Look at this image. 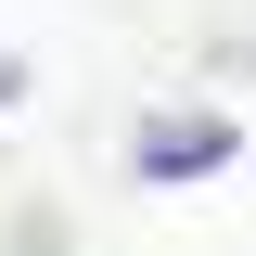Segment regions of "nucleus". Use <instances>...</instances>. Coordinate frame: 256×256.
Listing matches in <instances>:
<instances>
[{
    "mask_svg": "<svg viewBox=\"0 0 256 256\" xmlns=\"http://www.w3.org/2000/svg\"><path fill=\"white\" fill-rule=\"evenodd\" d=\"M13 102H26V64H13V52H0V116H13Z\"/></svg>",
    "mask_w": 256,
    "mask_h": 256,
    "instance_id": "f03ea898",
    "label": "nucleus"
},
{
    "mask_svg": "<svg viewBox=\"0 0 256 256\" xmlns=\"http://www.w3.org/2000/svg\"><path fill=\"white\" fill-rule=\"evenodd\" d=\"M230 154H244V128L192 102V116H154L141 141H128V180H218Z\"/></svg>",
    "mask_w": 256,
    "mask_h": 256,
    "instance_id": "f257e3e1",
    "label": "nucleus"
}]
</instances>
